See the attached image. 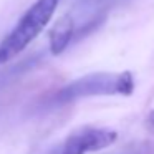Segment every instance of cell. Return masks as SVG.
<instances>
[{"instance_id": "cell-1", "label": "cell", "mask_w": 154, "mask_h": 154, "mask_svg": "<svg viewBox=\"0 0 154 154\" xmlns=\"http://www.w3.org/2000/svg\"><path fill=\"white\" fill-rule=\"evenodd\" d=\"M60 0H37L17 22L10 33L0 42V65L20 55L51 20Z\"/></svg>"}, {"instance_id": "cell-2", "label": "cell", "mask_w": 154, "mask_h": 154, "mask_svg": "<svg viewBox=\"0 0 154 154\" xmlns=\"http://www.w3.org/2000/svg\"><path fill=\"white\" fill-rule=\"evenodd\" d=\"M133 91L134 76L129 71H121V73L100 71V73L85 75L78 80L66 83L55 94V101L58 104H65L90 96H113V94L129 96Z\"/></svg>"}, {"instance_id": "cell-3", "label": "cell", "mask_w": 154, "mask_h": 154, "mask_svg": "<svg viewBox=\"0 0 154 154\" xmlns=\"http://www.w3.org/2000/svg\"><path fill=\"white\" fill-rule=\"evenodd\" d=\"M116 139V131L106 129V128L86 126L71 133L60 146L51 149L48 154H88L111 146Z\"/></svg>"}, {"instance_id": "cell-4", "label": "cell", "mask_w": 154, "mask_h": 154, "mask_svg": "<svg viewBox=\"0 0 154 154\" xmlns=\"http://www.w3.org/2000/svg\"><path fill=\"white\" fill-rule=\"evenodd\" d=\"M75 18L71 15H63L57 23L51 27L48 42H50V51L53 55H60L66 50V47L71 43L75 35Z\"/></svg>"}, {"instance_id": "cell-5", "label": "cell", "mask_w": 154, "mask_h": 154, "mask_svg": "<svg viewBox=\"0 0 154 154\" xmlns=\"http://www.w3.org/2000/svg\"><path fill=\"white\" fill-rule=\"evenodd\" d=\"M146 126H147V129H149L151 133L154 134V109L151 111L149 114H147V118H146Z\"/></svg>"}]
</instances>
